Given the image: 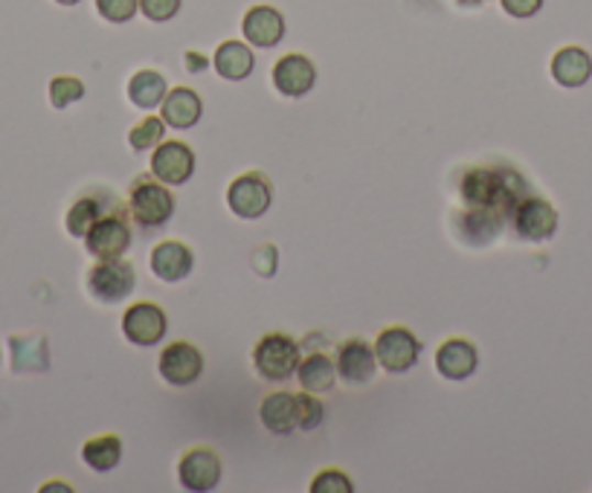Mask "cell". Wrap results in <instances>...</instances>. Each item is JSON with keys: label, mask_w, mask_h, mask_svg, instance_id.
<instances>
[{"label": "cell", "mask_w": 592, "mask_h": 493, "mask_svg": "<svg viewBox=\"0 0 592 493\" xmlns=\"http://www.w3.org/2000/svg\"><path fill=\"white\" fill-rule=\"evenodd\" d=\"M505 221L508 218H503L500 212H491V209L462 207V212H459V235L471 246H485L500 235Z\"/></svg>", "instance_id": "24"}, {"label": "cell", "mask_w": 592, "mask_h": 493, "mask_svg": "<svg viewBox=\"0 0 592 493\" xmlns=\"http://www.w3.org/2000/svg\"><path fill=\"white\" fill-rule=\"evenodd\" d=\"M204 351L189 340H175L163 346L161 358H157V372H161L163 381L175 390H186L193 383L200 381L204 374Z\"/></svg>", "instance_id": "8"}, {"label": "cell", "mask_w": 592, "mask_h": 493, "mask_svg": "<svg viewBox=\"0 0 592 493\" xmlns=\"http://www.w3.org/2000/svg\"><path fill=\"white\" fill-rule=\"evenodd\" d=\"M377 366L386 374H404L416 366L421 358V340L407 326H390L372 342Z\"/></svg>", "instance_id": "6"}, {"label": "cell", "mask_w": 592, "mask_h": 493, "mask_svg": "<svg viewBox=\"0 0 592 493\" xmlns=\"http://www.w3.org/2000/svg\"><path fill=\"white\" fill-rule=\"evenodd\" d=\"M271 79L279 96H285V99H303L317 85V67L303 53H288V56H282L279 62L273 64Z\"/></svg>", "instance_id": "14"}, {"label": "cell", "mask_w": 592, "mask_h": 493, "mask_svg": "<svg viewBox=\"0 0 592 493\" xmlns=\"http://www.w3.org/2000/svg\"><path fill=\"white\" fill-rule=\"evenodd\" d=\"M322 418H326V406H322V401L314 395V392H299L296 395V430L303 432H311L317 430L322 424Z\"/></svg>", "instance_id": "30"}, {"label": "cell", "mask_w": 592, "mask_h": 493, "mask_svg": "<svg viewBox=\"0 0 592 493\" xmlns=\"http://www.w3.org/2000/svg\"><path fill=\"white\" fill-rule=\"evenodd\" d=\"M241 32H244L250 47L271 50L285 39V18H282L279 9L259 3V7H250L248 12H244Z\"/></svg>", "instance_id": "18"}, {"label": "cell", "mask_w": 592, "mask_h": 493, "mask_svg": "<svg viewBox=\"0 0 592 493\" xmlns=\"http://www.w3.org/2000/svg\"><path fill=\"white\" fill-rule=\"evenodd\" d=\"M227 207L239 221H259L273 207V184L264 172H244L227 186Z\"/></svg>", "instance_id": "5"}, {"label": "cell", "mask_w": 592, "mask_h": 493, "mask_svg": "<svg viewBox=\"0 0 592 493\" xmlns=\"http://www.w3.org/2000/svg\"><path fill=\"white\" fill-rule=\"evenodd\" d=\"M303 360V346L285 331H267L253 346V369L264 383L290 381Z\"/></svg>", "instance_id": "2"}, {"label": "cell", "mask_w": 592, "mask_h": 493, "mask_svg": "<svg viewBox=\"0 0 592 493\" xmlns=\"http://www.w3.org/2000/svg\"><path fill=\"white\" fill-rule=\"evenodd\" d=\"M41 491L47 493V491H73L70 485H65V482H50V485H44Z\"/></svg>", "instance_id": "37"}, {"label": "cell", "mask_w": 592, "mask_h": 493, "mask_svg": "<svg viewBox=\"0 0 592 493\" xmlns=\"http://www.w3.org/2000/svg\"><path fill=\"white\" fill-rule=\"evenodd\" d=\"M166 128L168 125L163 122V117H145L129 131V145L134 152H154L163 143Z\"/></svg>", "instance_id": "28"}, {"label": "cell", "mask_w": 592, "mask_h": 493, "mask_svg": "<svg viewBox=\"0 0 592 493\" xmlns=\"http://www.w3.org/2000/svg\"><path fill=\"white\" fill-rule=\"evenodd\" d=\"M296 377H299V386H303L305 392H314V395H329L337 383L335 358H329L326 351L311 349L308 354H303V360H299Z\"/></svg>", "instance_id": "21"}, {"label": "cell", "mask_w": 592, "mask_h": 493, "mask_svg": "<svg viewBox=\"0 0 592 493\" xmlns=\"http://www.w3.org/2000/svg\"><path fill=\"white\" fill-rule=\"evenodd\" d=\"M152 175L166 186H184L195 175V152L184 140H163L152 154Z\"/></svg>", "instance_id": "13"}, {"label": "cell", "mask_w": 592, "mask_h": 493, "mask_svg": "<svg viewBox=\"0 0 592 493\" xmlns=\"http://www.w3.org/2000/svg\"><path fill=\"white\" fill-rule=\"evenodd\" d=\"M552 79L560 88H584L592 79V56L581 47H560L552 56Z\"/></svg>", "instance_id": "22"}, {"label": "cell", "mask_w": 592, "mask_h": 493, "mask_svg": "<svg viewBox=\"0 0 592 493\" xmlns=\"http://www.w3.org/2000/svg\"><path fill=\"white\" fill-rule=\"evenodd\" d=\"M85 99V81L76 79V76H56L50 79V105L56 111H65L70 105L81 102Z\"/></svg>", "instance_id": "29"}, {"label": "cell", "mask_w": 592, "mask_h": 493, "mask_svg": "<svg viewBox=\"0 0 592 493\" xmlns=\"http://www.w3.org/2000/svg\"><path fill=\"white\" fill-rule=\"evenodd\" d=\"M161 117L168 128L175 131H189L204 117V99L193 88H175L168 90L161 105Z\"/></svg>", "instance_id": "19"}, {"label": "cell", "mask_w": 592, "mask_h": 493, "mask_svg": "<svg viewBox=\"0 0 592 493\" xmlns=\"http://www.w3.org/2000/svg\"><path fill=\"white\" fill-rule=\"evenodd\" d=\"M528 191L526 177L514 166L505 163H480V166H468L459 177V198L462 207L471 209H491L512 221L514 207L520 204Z\"/></svg>", "instance_id": "1"}, {"label": "cell", "mask_w": 592, "mask_h": 493, "mask_svg": "<svg viewBox=\"0 0 592 493\" xmlns=\"http://www.w3.org/2000/svg\"><path fill=\"white\" fill-rule=\"evenodd\" d=\"M186 70L189 73H200V70H207V56H200V53H193V50H189V53H186Z\"/></svg>", "instance_id": "36"}, {"label": "cell", "mask_w": 592, "mask_h": 493, "mask_svg": "<svg viewBox=\"0 0 592 493\" xmlns=\"http://www.w3.org/2000/svg\"><path fill=\"white\" fill-rule=\"evenodd\" d=\"M149 267H152L154 278H161L166 285H177V282H184L195 271V253L184 241H161L157 246H152Z\"/></svg>", "instance_id": "16"}, {"label": "cell", "mask_w": 592, "mask_h": 493, "mask_svg": "<svg viewBox=\"0 0 592 493\" xmlns=\"http://www.w3.org/2000/svg\"><path fill=\"white\" fill-rule=\"evenodd\" d=\"M354 485L349 473L340 468H326L311 479V493H352Z\"/></svg>", "instance_id": "31"}, {"label": "cell", "mask_w": 592, "mask_h": 493, "mask_svg": "<svg viewBox=\"0 0 592 493\" xmlns=\"http://www.w3.org/2000/svg\"><path fill=\"white\" fill-rule=\"evenodd\" d=\"M221 476H224V464L212 447H189L177 462V482L189 493L212 491V487H218Z\"/></svg>", "instance_id": "9"}, {"label": "cell", "mask_w": 592, "mask_h": 493, "mask_svg": "<svg viewBox=\"0 0 592 493\" xmlns=\"http://www.w3.org/2000/svg\"><path fill=\"white\" fill-rule=\"evenodd\" d=\"M337 363V377L349 386H366L375 381L377 372V358L372 342L361 340V337H349L337 346L335 354Z\"/></svg>", "instance_id": "12"}, {"label": "cell", "mask_w": 592, "mask_h": 493, "mask_svg": "<svg viewBox=\"0 0 592 493\" xmlns=\"http://www.w3.org/2000/svg\"><path fill=\"white\" fill-rule=\"evenodd\" d=\"M168 317L157 303H134L122 314V335L131 346L152 349L166 337Z\"/></svg>", "instance_id": "11"}, {"label": "cell", "mask_w": 592, "mask_h": 493, "mask_svg": "<svg viewBox=\"0 0 592 493\" xmlns=\"http://www.w3.org/2000/svg\"><path fill=\"white\" fill-rule=\"evenodd\" d=\"M259 421L273 436H294L296 432V395L294 392H271L259 406Z\"/></svg>", "instance_id": "20"}, {"label": "cell", "mask_w": 592, "mask_h": 493, "mask_svg": "<svg viewBox=\"0 0 592 493\" xmlns=\"http://www.w3.org/2000/svg\"><path fill=\"white\" fill-rule=\"evenodd\" d=\"M129 216L143 230L166 227L172 221V216H175V195L154 175L134 177L129 191Z\"/></svg>", "instance_id": "3"}, {"label": "cell", "mask_w": 592, "mask_h": 493, "mask_svg": "<svg viewBox=\"0 0 592 493\" xmlns=\"http://www.w3.org/2000/svg\"><path fill=\"white\" fill-rule=\"evenodd\" d=\"M9 351H12V372L15 374H39L50 369V346L44 335H15L9 340Z\"/></svg>", "instance_id": "23"}, {"label": "cell", "mask_w": 592, "mask_h": 493, "mask_svg": "<svg viewBox=\"0 0 592 493\" xmlns=\"http://www.w3.org/2000/svg\"><path fill=\"white\" fill-rule=\"evenodd\" d=\"M131 223H129V207H117L111 212H105L90 232L85 235V250H88L97 262H111V259H122L131 246Z\"/></svg>", "instance_id": "4"}, {"label": "cell", "mask_w": 592, "mask_h": 493, "mask_svg": "<svg viewBox=\"0 0 592 493\" xmlns=\"http://www.w3.org/2000/svg\"><path fill=\"white\" fill-rule=\"evenodd\" d=\"M558 209L537 195H526L512 212V227L517 239L531 241V244H544V241L552 239L558 232Z\"/></svg>", "instance_id": "10"}, {"label": "cell", "mask_w": 592, "mask_h": 493, "mask_svg": "<svg viewBox=\"0 0 592 493\" xmlns=\"http://www.w3.org/2000/svg\"><path fill=\"white\" fill-rule=\"evenodd\" d=\"M81 462L88 464L94 473H111L122 462V438L113 432L94 436L81 445Z\"/></svg>", "instance_id": "26"}, {"label": "cell", "mask_w": 592, "mask_h": 493, "mask_svg": "<svg viewBox=\"0 0 592 493\" xmlns=\"http://www.w3.org/2000/svg\"><path fill=\"white\" fill-rule=\"evenodd\" d=\"M136 287L134 264L125 259H111V262H97L88 271L90 296L102 305H117L129 299Z\"/></svg>", "instance_id": "7"}, {"label": "cell", "mask_w": 592, "mask_h": 493, "mask_svg": "<svg viewBox=\"0 0 592 493\" xmlns=\"http://www.w3.org/2000/svg\"><path fill=\"white\" fill-rule=\"evenodd\" d=\"M212 67L224 81H244L256 67V56L244 41H224V44H218Z\"/></svg>", "instance_id": "25"}, {"label": "cell", "mask_w": 592, "mask_h": 493, "mask_svg": "<svg viewBox=\"0 0 592 493\" xmlns=\"http://www.w3.org/2000/svg\"><path fill=\"white\" fill-rule=\"evenodd\" d=\"M184 0H140V12L154 24H166L180 12Z\"/></svg>", "instance_id": "33"}, {"label": "cell", "mask_w": 592, "mask_h": 493, "mask_svg": "<svg viewBox=\"0 0 592 493\" xmlns=\"http://www.w3.org/2000/svg\"><path fill=\"white\" fill-rule=\"evenodd\" d=\"M462 7H482V3H489V0H459Z\"/></svg>", "instance_id": "38"}, {"label": "cell", "mask_w": 592, "mask_h": 493, "mask_svg": "<svg viewBox=\"0 0 592 493\" xmlns=\"http://www.w3.org/2000/svg\"><path fill=\"white\" fill-rule=\"evenodd\" d=\"M122 207L120 198L113 195V191H88V195H81V198L73 200V207L67 209L65 227L70 232L73 239H85L90 232V227L105 216V212H111V209Z\"/></svg>", "instance_id": "17"}, {"label": "cell", "mask_w": 592, "mask_h": 493, "mask_svg": "<svg viewBox=\"0 0 592 493\" xmlns=\"http://www.w3.org/2000/svg\"><path fill=\"white\" fill-rule=\"evenodd\" d=\"M250 262H253L259 276H264V278L276 276V267H279V250H276V244L256 246L253 255H250Z\"/></svg>", "instance_id": "34"}, {"label": "cell", "mask_w": 592, "mask_h": 493, "mask_svg": "<svg viewBox=\"0 0 592 493\" xmlns=\"http://www.w3.org/2000/svg\"><path fill=\"white\" fill-rule=\"evenodd\" d=\"M480 369V349L468 337H448L436 349V372L450 383H462Z\"/></svg>", "instance_id": "15"}, {"label": "cell", "mask_w": 592, "mask_h": 493, "mask_svg": "<svg viewBox=\"0 0 592 493\" xmlns=\"http://www.w3.org/2000/svg\"><path fill=\"white\" fill-rule=\"evenodd\" d=\"M56 3H62V7H76V3H81V0H56Z\"/></svg>", "instance_id": "39"}, {"label": "cell", "mask_w": 592, "mask_h": 493, "mask_svg": "<svg viewBox=\"0 0 592 493\" xmlns=\"http://www.w3.org/2000/svg\"><path fill=\"white\" fill-rule=\"evenodd\" d=\"M136 9H140V0H97V12L111 24H129Z\"/></svg>", "instance_id": "32"}, {"label": "cell", "mask_w": 592, "mask_h": 493, "mask_svg": "<svg viewBox=\"0 0 592 493\" xmlns=\"http://www.w3.org/2000/svg\"><path fill=\"white\" fill-rule=\"evenodd\" d=\"M500 7H503L505 15L523 21V18H535L544 9V0H500Z\"/></svg>", "instance_id": "35"}, {"label": "cell", "mask_w": 592, "mask_h": 493, "mask_svg": "<svg viewBox=\"0 0 592 493\" xmlns=\"http://www.w3.org/2000/svg\"><path fill=\"white\" fill-rule=\"evenodd\" d=\"M166 94L168 85L163 79V73L157 70H136L129 79V99L134 102V108L154 111V108H161Z\"/></svg>", "instance_id": "27"}]
</instances>
